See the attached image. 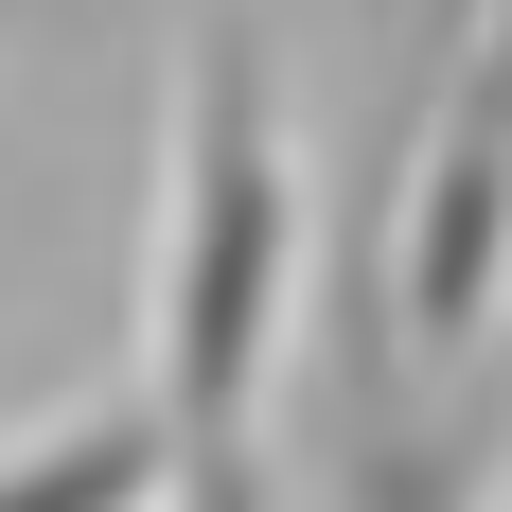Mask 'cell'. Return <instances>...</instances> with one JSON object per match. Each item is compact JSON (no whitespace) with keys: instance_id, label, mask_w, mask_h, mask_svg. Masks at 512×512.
I'll return each instance as SVG.
<instances>
[{"instance_id":"6da1fadb","label":"cell","mask_w":512,"mask_h":512,"mask_svg":"<svg viewBox=\"0 0 512 512\" xmlns=\"http://www.w3.org/2000/svg\"><path fill=\"white\" fill-rule=\"evenodd\" d=\"M283 283H301V142L265 53L212 18L177 53V124H159V230H142V407L177 477H248L265 371H283Z\"/></svg>"},{"instance_id":"7a4b0ae2","label":"cell","mask_w":512,"mask_h":512,"mask_svg":"<svg viewBox=\"0 0 512 512\" xmlns=\"http://www.w3.org/2000/svg\"><path fill=\"white\" fill-rule=\"evenodd\" d=\"M159 477H177L159 407H89V424H53V442L0 460V512H159Z\"/></svg>"},{"instance_id":"3957f363","label":"cell","mask_w":512,"mask_h":512,"mask_svg":"<svg viewBox=\"0 0 512 512\" xmlns=\"http://www.w3.org/2000/svg\"><path fill=\"white\" fill-rule=\"evenodd\" d=\"M460 124H495V142H512V0L477 18V53H460Z\"/></svg>"},{"instance_id":"277c9868","label":"cell","mask_w":512,"mask_h":512,"mask_svg":"<svg viewBox=\"0 0 512 512\" xmlns=\"http://www.w3.org/2000/svg\"><path fill=\"white\" fill-rule=\"evenodd\" d=\"M0 18H18V0H0Z\"/></svg>"}]
</instances>
